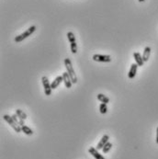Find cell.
Masks as SVG:
<instances>
[{"instance_id": "obj_12", "label": "cell", "mask_w": 158, "mask_h": 159, "mask_svg": "<svg viewBox=\"0 0 158 159\" xmlns=\"http://www.w3.org/2000/svg\"><path fill=\"white\" fill-rule=\"evenodd\" d=\"M150 54H151V48L149 46H146L144 48V51H143V59L144 62H147L150 58Z\"/></svg>"}, {"instance_id": "obj_11", "label": "cell", "mask_w": 158, "mask_h": 159, "mask_svg": "<svg viewBox=\"0 0 158 159\" xmlns=\"http://www.w3.org/2000/svg\"><path fill=\"white\" fill-rule=\"evenodd\" d=\"M62 81H64L62 76H59V77H57L54 81H52V83L51 84V89H55Z\"/></svg>"}, {"instance_id": "obj_9", "label": "cell", "mask_w": 158, "mask_h": 159, "mask_svg": "<svg viewBox=\"0 0 158 159\" xmlns=\"http://www.w3.org/2000/svg\"><path fill=\"white\" fill-rule=\"evenodd\" d=\"M137 68H138V65L137 63H132L131 66L130 71L128 73V77L130 79H133L136 76V73H137Z\"/></svg>"}, {"instance_id": "obj_19", "label": "cell", "mask_w": 158, "mask_h": 159, "mask_svg": "<svg viewBox=\"0 0 158 159\" xmlns=\"http://www.w3.org/2000/svg\"><path fill=\"white\" fill-rule=\"evenodd\" d=\"M71 52L73 54H76L77 52V45H76V42H72L71 43Z\"/></svg>"}, {"instance_id": "obj_3", "label": "cell", "mask_w": 158, "mask_h": 159, "mask_svg": "<svg viewBox=\"0 0 158 159\" xmlns=\"http://www.w3.org/2000/svg\"><path fill=\"white\" fill-rule=\"evenodd\" d=\"M3 119H4L5 121H7L10 126L12 127V128L14 129V131H15L16 132H21V127H20L18 124H17V123L15 122V121L12 119L11 116H9V115H7V114H5V115L3 116Z\"/></svg>"}, {"instance_id": "obj_2", "label": "cell", "mask_w": 158, "mask_h": 159, "mask_svg": "<svg viewBox=\"0 0 158 159\" xmlns=\"http://www.w3.org/2000/svg\"><path fill=\"white\" fill-rule=\"evenodd\" d=\"M36 30V26H31V27H29L26 31H24L23 33H21V34H19L18 36H16V38L14 39V40H15V42H21L23 40H25V39H27L28 37H29L31 34H32L34 31Z\"/></svg>"}, {"instance_id": "obj_20", "label": "cell", "mask_w": 158, "mask_h": 159, "mask_svg": "<svg viewBox=\"0 0 158 159\" xmlns=\"http://www.w3.org/2000/svg\"><path fill=\"white\" fill-rule=\"evenodd\" d=\"M11 117H12V119L15 121V122H16L17 124L19 123V120H18V115H17V114H13V115L11 116ZM18 125H19V124H18Z\"/></svg>"}, {"instance_id": "obj_13", "label": "cell", "mask_w": 158, "mask_h": 159, "mask_svg": "<svg viewBox=\"0 0 158 159\" xmlns=\"http://www.w3.org/2000/svg\"><path fill=\"white\" fill-rule=\"evenodd\" d=\"M98 99L100 101V102H102V103H106V104H108L109 102V99L107 97V96H105L104 94H101V93H99L98 95Z\"/></svg>"}, {"instance_id": "obj_10", "label": "cell", "mask_w": 158, "mask_h": 159, "mask_svg": "<svg viewBox=\"0 0 158 159\" xmlns=\"http://www.w3.org/2000/svg\"><path fill=\"white\" fill-rule=\"evenodd\" d=\"M133 58H134L136 63L138 65V66H143L144 61H143V56L141 55L140 52H134V54H133Z\"/></svg>"}, {"instance_id": "obj_14", "label": "cell", "mask_w": 158, "mask_h": 159, "mask_svg": "<svg viewBox=\"0 0 158 159\" xmlns=\"http://www.w3.org/2000/svg\"><path fill=\"white\" fill-rule=\"evenodd\" d=\"M21 132H23L26 135H32L33 134V131L26 125L21 127Z\"/></svg>"}, {"instance_id": "obj_18", "label": "cell", "mask_w": 158, "mask_h": 159, "mask_svg": "<svg viewBox=\"0 0 158 159\" xmlns=\"http://www.w3.org/2000/svg\"><path fill=\"white\" fill-rule=\"evenodd\" d=\"M67 39H68V40H69L70 43L76 41V36H75V34L72 32V31H69V32L67 33Z\"/></svg>"}, {"instance_id": "obj_4", "label": "cell", "mask_w": 158, "mask_h": 159, "mask_svg": "<svg viewBox=\"0 0 158 159\" xmlns=\"http://www.w3.org/2000/svg\"><path fill=\"white\" fill-rule=\"evenodd\" d=\"M93 60L99 63H109L111 62V57L109 55H103V54H94Z\"/></svg>"}, {"instance_id": "obj_6", "label": "cell", "mask_w": 158, "mask_h": 159, "mask_svg": "<svg viewBox=\"0 0 158 159\" xmlns=\"http://www.w3.org/2000/svg\"><path fill=\"white\" fill-rule=\"evenodd\" d=\"M88 153H89L95 159H106V158H105V157L98 152V150L97 149V148H95V147H90L89 149H88Z\"/></svg>"}, {"instance_id": "obj_17", "label": "cell", "mask_w": 158, "mask_h": 159, "mask_svg": "<svg viewBox=\"0 0 158 159\" xmlns=\"http://www.w3.org/2000/svg\"><path fill=\"white\" fill-rule=\"evenodd\" d=\"M99 111L101 114H106L108 112V107L106 103H101L99 105Z\"/></svg>"}, {"instance_id": "obj_21", "label": "cell", "mask_w": 158, "mask_h": 159, "mask_svg": "<svg viewBox=\"0 0 158 159\" xmlns=\"http://www.w3.org/2000/svg\"><path fill=\"white\" fill-rule=\"evenodd\" d=\"M156 143L158 144V127H157V129H156Z\"/></svg>"}, {"instance_id": "obj_7", "label": "cell", "mask_w": 158, "mask_h": 159, "mask_svg": "<svg viewBox=\"0 0 158 159\" xmlns=\"http://www.w3.org/2000/svg\"><path fill=\"white\" fill-rule=\"evenodd\" d=\"M109 136L108 134H104V135L101 137V139H100L99 143H98V145H97V149H98V150L102 149V148L104 147V145L109 142Z\"/></svg>"}, {"instance_id": "obj_22", "label": "cell", "mask_w": 158, "mask_h": 159, "mask_svg": "<svg viewBox=\"0 0 158 159\" xmlns=\"http://www.w3.org/2000/svg\"><path fill=\"white\" fill-rule=\"evenodd\" d=\"M138 1H139V2H144L145 0H138Z\"/></svg>"}, {"instance_id": "obj_15", "label": "cell", "mask_w": 158, "mask_h": 159, "mask_svg": "<svg viewBox=\"0 0 158 159\" xmlns=\"http://www.w3.org/2000/svg\"><path fill=\"white\" fill-rule=\"evenodd\" d=\"M16 114L18 115V117L19 119H22V120H24V121L28 118V117H27V115H26V113L23 112V110H19V109L16 110Z\"/></svg>"}, {"instance_id": "obj_16", "label": "cell", "mask_w": 158, "mask_h": 159, "mask_svg": "<svg viewBox=\"0 0 158 159\" xmlns=\"http://www.w3.org/2000/svg\"><path fill=\"white\" fill-rule=\"evenodd\" d=\"M111 148H112V144L108 142L106 144L104 145V147L102 148V151H103V154H108L110 150H111Z\"/></svg>"}, {"instance_id": "obj_5", "label": "cell", "mask_w": 158, "mask_h": 159, "mask_svg": "<svg viewBox=\"0 0 158 159\" xmlns=\"http://www.w3.org/2000/svg\"><path fill=\"white\" fill-rule=\"evenodd\" d=\"M41 82H43V88H44V93L46 96H50L51 94V84L46 77H43L41 78Z\"/></svg>"}, {"instance_id": "obj_1", "label": "cell", "mask_w": 158, "mask_h": 159, "mask_svg": "<svg viewBox=\"0 0 158 159\" xmlns=\"http://www.w3.org/2000/svg\"><path fill=\"white\" fill-rule=\"evenodd\" d=\"M65 68H66V72L68 73V75L71 77L72 83L76 84L77 82V78H76V76L75 70H73V68L72 62H71V60L69 58H65Z\"/></svg>"}, {"instance_id": "obj_8", "label": "cell", "mask_w": 158, "mask_h": 159, "mask_svg": "<svg viewBox=\"0 0 158 159\" xmlns=\"http://www.w3.org/2000/svg\"><path fill=\"white\" fill-rule=\"evenodd\" d=\"M62 78H64V82H65V88H72V85H73V83H72V80H71V77H70V76L68 75V73L67 72H65V73H62Z\"/></svg>"}]
</instances>
